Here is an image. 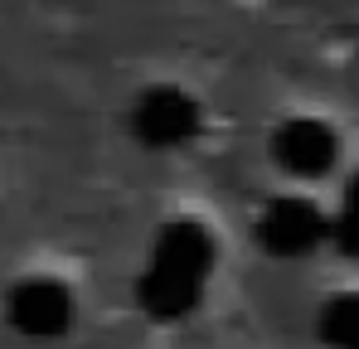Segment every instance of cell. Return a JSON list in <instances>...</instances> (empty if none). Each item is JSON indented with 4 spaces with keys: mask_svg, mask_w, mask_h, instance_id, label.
<instances>
[{
    "mask_svg": "<svg viewBox=\"0 0 359 349\" xmlns=\"http://www.w3.org/2000/svg\"><path fill=\"white\" fill-rule=\"evenodd\" d=\"M209 267H214V242L199 224H165L156 247H151V262L136 282L141 296V310L151 320H180L199 306L204 282H209Z\"/></svg>",
    "mask_w": 359,
    "mask_h": 349,
    "instance_id": "1",
    "label": "cell"
},
{
    "mask_svg": "<svg viewBox=\"0 0 359 349\" xmlns=\"http://www.w3.org/2000/svg\"><path fill=\"white\" fill-rule=\"evenodd\" d=\"M131 131L151 151H175L184 141H194V131H199V102L180 88H151L131 107Z\"/></svg>",
    "mask_w": 359,
    "mask_h": 349,
    "instance_id": "2",
    "label": "cell"
},
{
    "mask_svg": "<svg viewBox=\"0 0 359 349\" xmlns=\"http://www.w3.org/2000/svg\"><path fill=\"white\" fill-rule=\"evenodd\" d=\"M5 315L29 340H59L63 330L73 325V296L54 277H29V282H20V287L10 291Z\"/></svg>",
    "mask_w": 359,
    "mask_h": 349,
    "instance_id": "3",
    "label": "cell"
},
{
    "mask_svg": "<svg viewBox=\"0 0 359 349\" xmlns=\"http://www.w3.org/2000/svg\"><path fill=\"white\" fill-rule=\"evenodd\" d=\"M320 238H325V219H320V209H316L311 199L287 194V199H272V204L257 214V242H262L272 257H301V252H311Z\"/></svg>",
    "mask_w": 359,
    "mask_h": 349,
    "instance_id": "4",
    "label": "cell"
},
{
    "mask_svg": "<svg viewBox=\"0 0 359 349\" xmlns=\"http://www.w3.org/2000/svg\"><path fill=\"white\" fill-rule=\"evenodd\" d=\"M272 156H277L282 170L311 179V174H325L330 165H335L340 141H335V131H330L325 121H316V116H297V121H287V126L272 136Z\"/></svg>",
    "mask_w": 359,
    "mask_h": 349,
    "instance_id": "5",
    "label": "cell"
},
{
    "mask_svg": "<svg viewBox=\"0 0 359 349\" xmlns=\"http://www.w3.org/2000/svg\"><path fill=\"white\" fill-rule=\"evenodd\" d=\"M320 340L335 349H359V296H335L320 310Z\"/></svg>",
    "mask_w": 359,
    "mask_h": 349,
    "instance_id": "6",
    "label": "cell"
},
{
    "mask_svg": "<svg viewBox=\"0 0 359 349\" xmlns=\"http://www.w3.org/2000/svg\"><path fill=\"white\" fill-rule=\"evenodd\" d=\"M335 242L345 257H359V174L345 184V199H340V214H335Z\"/></svg>",
    "mask_w": 359,
    "mask_h": 349,
    "instance_id": "7",
    "label": "cell"
}]
</instances>
